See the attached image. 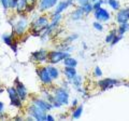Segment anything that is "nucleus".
Segmentation results:
<instances>
[{"mask_svg":"<svg viewBox=\"0 0 129 121\" xmlns=\"http://www.w3.org/2000/svg\"><path fill=\"white\" fill-rule=\"evenodd\" d=\"M107 5L114 11H117V10H119L120 8H122L120 7L119 0H107Z\"/></svg>","mask_w":129,"mask_h":121,"instance_id":"a878e982","label":"nucleus"},{"mask_svg":"<svg viewBox=\"0 0 129 121\" xmlns=\"http://www.w3.org/2000/svg\"><path fill=\"white\" fill-rule=\"evenodd\" d=\"M123 37H124V36H122V35H118V34H117V35H116L115 37H114V39L112 40V42H111V46H112V47H114L115 44H117V43L120 41V40L123 39Z\"/></svg>","mask_w":129,"mask_h":121,"instance_id":"7c9ffc66","label":"nucleus"},{"mask_svg":"<svg viewBox=\"0 0 129 121\" xmlns=\"http://www.w3.org/2000/svg\"><path fill=\"white\" fill-rule=\"evenodd\" d=\"M116 29H117V34L118 35L124 36L125 34L127 33V31H129V22L118 24V27L116 28Z\"/></svg>","mask_w":129,"mask_h":121,"instance_id":"b1692460","label":"nucleus"},{"mask_svg":"<svg viewBox=\"0 0 129 121\" xmlns=\"http://www.w3.org/2000/svg\"><path fill=\"white\" fill-rule=\"evenodd\" d=\"M7 93H8V96H9V99H10V104L12 105L13 107L15 108H22L23 105H24V102L22 100V98L19 97V95L16 91V89L14 86L12 87H9L7 89Z\"/></svg>","mask_w":129,"mask_h":121,"instance_id":"0eeeda50","label":"nucleus"},{"mask_svg":"<svg viewBox=\"0 0 129 121\" xmlns=\"http://www.w3.org/2000/svg\"><path fill=\"white\" fill-rule=\"evenodd\" d=\"M0 3H1L2 9L5 11L9 10V3H8V0H0Z\"/></svg>","mask_w":129,"mask_h":121,"instance_id":"473e14b6","label":"nucleus"},{"mask_svg":"<svg viewBox=\"0 0 129 121\" xmlns=\"http://www.w3.org/2000/svg\"><path fill=\"white\" fill-rule=\"evenodd\" d=\"M94 76H95L96 78H99V79L103 76V72H102L101 68H100L99 66H96V67L94 68Z\"/></svg>","mask_w":129,"mask_h":121,"instance_id":"cd10ccee","label":"nucleus"},{"mask_svg":"<svg viewBox=\"0 0 129 121\" xmlns=\"http://www.w3.org/2000/svg\"><path fill=\"white\" fill-rule=\"evenodd\" d=\"M79 105V100H78V98H74V99H72V102H71V106H72V109L73 108H75L76 106Z\"/></svg>","mask_w":129,"mask_h":121,"instance_id":"72a5a7b5","label":"nucleus"},{"mask_svg":"<svg viewBox=\"0 0 129 121\" xmlns=\"http://www.w3.org/2000/svg\"><path fill=\"white\" fill-rule=\"evenodd\" d=\"M97 1H98V0H89V2H91V3H95Z\"/></svg>","mask_w":129,"mask_h":121,"instance_id":"e433bc0d","label":"nucleus"},{"mask_svg":"<svg viewBox=\"0 0 129 121\" xmlns=\"http://www.w3.org/2000/svg\"><path fill=\"white\" fill-rule=\"evenodd\" d=\"M122 84V81H119L117 79L114 78H104V79H100L98 82H97V86H98L101 91H107L110 90V89L114 88V87H118Z\"/></svg>","mask_w":129,"mask_h":121,"instance_id":"1a4fd4ad","label":"nucleus"},{"mask_svg":"<svg viewBox=\"0 0 129 121\" xmlns=\"http://www.w3.org/2000/svg\"><path fill=\"white\" fill-rule=\"evenodd\" d=\"M1 38L3 40V42H5L7 46L11 47L12 44H13V42L15 41V35L12 33V34H5L1 36Z\"/></svg>","mask_w":129,"mask_h":121,"instance_id":"4be33fe9","label":"nucleus"},{"mask_svg":"<svg viewBox=\"0 0 129 121\" xmlns=\"http://www.w3.org/2000/svg\"><path fill=\"white\" fill-rule=\"evenodd\" d=\"M116 35H117V29H116V28H113V29L109 31V34L107 35L106 39H104V42H106L107 44H111L112 40L114 39V37Z\"/></svg>","mask_w":129,"mask_h":121,"instance_id":"393cba45","label":"nucleus"},{"mask_svg":"<svg viewBox=\"0 0 129 121\" xmlns=\"http://www.w3.org/2000/svg\"><path fill=\"white\" fill-rule=\"evenodd\" d=\"M5 109H6L5 103L0 100V119H3V118H5Z\"/></svg>","mask_w":129,"mask_h":121,"instance_id":"2f4dec72","label":"nucleus"},{"mask_svg":"<svg viewBox=\"0 0 129 121\" xmlns=\"http://www.w3.org/2000/svg\"><path fill=\"white\" fill-rule=\"evenodd\" d=\"M28 1H29V0H18L17 6H16V8H15L16 14H26L25 12H26Z\"/></svg>","mask_w":129,"mask_h":121,"instance_id":"aec40b11","label":"nucleus"},{"mask_svg":"<svg viewBox=\"0 0 129 121\" xmlns=\"http://www.w3.org/2000/svg\"><path fill=\"white\" fill-rule=\"evenodd\" d=\"M84 16H85V14H84L83 12V9L81 6H78L70 13V19L71 21H74V22H78V21H81V19H83Z\"/></svg>","mask_w":129,"mask_h":121,"instance_id":"dca6fc26","label":"nucleus"},{"mask_svg":"<svg viewBox=\"0 0 129 121\" xmlns=\"http://www.w3.org/2000/svg\"><path fill=\"white\" fill-rule=\"evenodd\" d=\"M36 72H37V76H38V78L39 80L41 81V83L43 84L44 87H52L53 86V82H54V80L53 78L51 77V75H50V72H48L47 70V67L46 65H39L37 68H36Z\"/></svg>","mask_w":129,"mask_h":121,"instance_id":"423d86ee","label":"nucleus"},{"mask_svg":"<svg viewBox=\"0 0 129 121\" xmlns=\"http://www.w3.org/2000/svg\"><path fill=\"white\" fill-rule=\"evenodd\" d=\"M55 120V118L52 115H48L47 114V116H46V121H54Z\"/></svg>","mask_w":129,"mask_h":121,"instance_id":"c9c22d12","label":"nucleus"},{"mask_svg":"<svg viewBox=\"0 0 129 121\" xmlns=\"http://www.w3.org/2000/svg\"><path fill=\"white\" fill-rule=\"evenodd\" d=\"M75 2L78 3L79 6H83V5H85V3L89 2V0H75Z\"/></svg>","mask_w":129,"mask_h":121,"instance_id":"f704fd0d","label":"nucleus"},{"mask_svg":"<svg viewBox=\"0 0 129 121\" xmlns=\"http://www.w3.org/2000/svg\"><path fill=\"white\" fill-rule=\"evenodd\" d=\"M62 74L64 76V78L68 81H70L71 79H73L76 75H78V71H76V67H70V66H64L62 69Z\"/></svg>","mask_w":129,"mask_h":121,"instance_id":"f3484780","label":"nucleus"},{"mask_svg":"<svg viewBox=\"0 0 129 121\" xmlns=\"http://www.w3.org/2000/svg\"><path fill=\"white\" fill-rule=\"evenodd\" d=\"M26 114L31 117L34 120L38 121H46V116L47 111L41 109L40 107H38L37 105H35L34 103H30L27 105L26 107Z\"/></svg>","mask_w":129,"mask_h":121,"instance_id":"20e7f679","label":"nucleus"},{"mask_svg":"<svg viewBox=\"0 0 129 121\" xmlns=\"http://www.w3.org/2000/svg\"><path fill=\"white\" fill-rule=\"evenodd\" d=\"M50 25V18H48L45 14H41L39 16L35 17L30 22L29 30L34 36H41V34Z\"/></svg>","mask_w":129,"mask_h":121,"instance_id":"f257e3e1","label":"nucleus"},{"mask_svg":"<svg viewBox=\"0 0 129 121\" xmlns=\"http://www.w3.org/2000/svg\"><path fill=\"white\" fill-rule=\"evenodd\" d=\"M94 17L96 21L98 22H101V23H107L111 19V13L110 11H109L108 9H106V8H99V9L97 10H94Z\"/></svg>","mask_w":129,"mask_h":121,"instance_id":"9b49d317","label":"nucleus"},{"mask_svg":"<svg viewBox=\"0 0 129 121\" xmlns=\"http://www.w3.org/2000/svg\"><path fill=\"white\" fill-rule=\"evenodd\" d=\"M83 110H84V106L83 104H80L78 105L75 108L72 109V114H71V118L74 119V120H78L82 117V114H83Z\"/></svg>","mask_w":129,"mask_h":121,"instance_id":"412c9836","label":"nucleus"},{"mask_svg":"<svg viewBox=\"0 0 129 121\" xmlns=\"http://www.w3.org/2000/svg\"><path fill=\"white\" fill-rule=\"evenodd\" d=\"M51 90L53 92L54 95V100L58 102L59 104H61L62 106H68L70 103V93L68 88L63 87V86H52Z\"/></svg>","mask_w":129,"mask_h":121,"instance_id":"7ed1b4c3","label":"nucleus"},{"mask_svg":"<svg viewBox=\"0 0 129 121\" xmlns=\"http://www.w3.org/2000/svg\"><path fill=\"white\" fill-rule=\"evenodd\" d=\"M58 1L59 0H39L37 8L41 13H44V12L54 9L56 5L58 3Z\"/></svg>","mask_w":129,"mask_h":121,"instance_id":"ddd939ff","label":"nucleus"},{"mask_svg":"<svg viewBox=\"0 0 129 121\" xmlns=\"http://www.w3.org/2000/svg\"><path fill=\"white\" fill-rule=\"evenodd\" d=\"M81 7H82L83 12H84V14L85 15H89L91 12H94V7H92L91 2H87V3H85V5H83Z\"/></svg>","mask_w":129,"mask_h":121,"instance_id":"bb28decb","label":"nucleus"},{"mask_svg":"<svg viewBox=\"0 0 129 121\" xmlns=\"http://www.w3.org/2000/svg\"><path fill=\"white\" fill-rule=\"evenodd\" d=\"M17 15L18 17L12 23V33L15 35V37H22L29 29L30 23L25 14H17Z\"/></svg>","mask_w":129,"mask_h":121,"instance_id":"f03ea898","label":"nucleus"},{"mask_svg":"<svg viewBox=\"0 0 129 121\" xmlns=\"http://www.w3.org/2000/svg\"><path fill=\"white\" fill-rule=\"evenodd\" d=\"M18 0H8V3H9V10L15 11V8L17 6Z\"/></svg>","mask_w":129,"mask_h":121,"instance_id":"c756f323","label":"nucleus"},{"mask_svg":"<svg viewBox=\"0 0 129 121\" xmlns=\"http://www.w3.org/2000/svg\"><path fill=\"white\" fill-rule=\"evenodd\" d=\"M47 67V70L50 72L51 77L53 78V80H59L60 78V71H59V68L56 66V65H52V64H47L46 65Z\"/></svg>","mask_w":129,"mask_h":121,"instance_id":"a211bd4d","label":"nucleus"},{"mask_svg":"<svg viewBox=\"0 0 129 121\" xmlns=\"http://www.w3.org/2000/svg\"><path fill=\"white\" fill-rule=\"evenodd\" d=\"M47 53H48V51L46 49H43V48L39 50H36L30 54V59L35 63H38L39 65L45 64L47 63Z\"/></svg>","mask_w":129,"mask_h":121,"instance_id":"6e6552de","label":"nucleus"},{"mask_svg":"<svg viewBox=\"0 0 129 121\" xmlns=\"http://www.w3.org/2000/svg\"><path fill=\"white\" fill-rule=\"evenodd\" d=\"M75 0H59L58 3L56 5L54 8V12L53 13L58 14V13H63L64 11H67L69 8L74 7L75 5Z\"/></svg>","mask_w":129,"mask_h":121,"instance_id":"f8f14e48","label":"nucleus"},{"mask_svg":"<svg viewBox=\"0 0 129 121\" xmlns=\"http://www.w3.org/2000/svg\"><path fill=\"white\" fill-rule=\"evenodd\" d=\"M70 55L71 53L63 50H50L47 53V63L52 65H57L59 63H62L63 59Z\"/></svg>","mask_w":129,"mask_h":121,"instance_id":"39448f33","label":"nucleus"},{"mask_svg":"<svg viewBox=\"0 0 129 121\" xmlns=\"http://www.w3.org/2000/svg\"><path fill=\"white\" fill-rule=\"evenodd\" d=\"M31 103H34L35 105H37L38 107H40L41 109L45 110V111H51L53 109V105L52 103L47 102L46 99H44L43 97H39V96H31L30 97Z\"/></svg>","mask_w":129,"mask_h":121,"instance_id":"4468645a","label":"nucleus"},{"mask_svg":"<svg viewBox=\"0 0 129 121\" xmlns=\"http://www.w3.org/2000/svg\"><path fill=\"white\" fill-rule=\"evenodd\" d=\"M69 83L75 89L76 91H79L80 89L83 87V77H82L81 75H76L73 79L70 80Z\"/></svg>","mask_w":129,"mask_h":121,"instance_id":"6ab92c4d","label":"nucleus"},{"mask_svg":"<svg viewBox=\"0 0 129 121\" xmlns=\"http://www.w3.org/2000/svg\"><path fill=\"white\" fill-rule=\"evenodd\" d=\"M63 66H70V67H76L78 66V59L74 58L73 56H68L63 59Z\"/></svg>","mask_w":129,"mask_h":121,"instance_id":"5701e85b","label":"nucleus"},{"mask_svg":"<svg viewBox=\"0 0 129 121\" xmlns=\"http://www.w3.org/2000/svg\"><path fill=\"white\" fill-rule=\"evenodd\" d=\"M115 19H116V22H117L118 24L129 22V7L120 8L119 10H117Z\"/></svg>","mask_w":129,"mask_h":121,"instance_id":"2eb2a0df","label":"nucleus"},{"mask_svg":"<svg viewBox=\"0 0 129 121\" xmlns=\"http://www.w3.org/2000/svg\"><path fill=\"white\" fill-rule=\"evenodd\" d=\"M92 27H94L96 30H98V31H102L103 30V24L101 22H98V21H95L94 23H92Z\"/></svg>","mask_w":129,"mask_h":121,"instance_id":"c85d7f7f","label":"nucleus"},{"mask_svg":"<svg viewBox=\"0 0 129 121\" xmlns=\"http://www.w3.org/2000/svg\"><path fill=\"white\" fill-rule=\"evenodd\" d=\"M13 86L15 87L16 91H17V93L19 95V97L22 98L23 102H26V100L28 99V97H29V92H28V89L26 88V86L24 84L21 80H19L18 77H16L14 79V82H13Z\"/></svg>","mask_w":129,"mask_h":121,"instance_id":"9d476101","label":"nucleus"}]
</instances>
